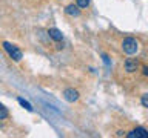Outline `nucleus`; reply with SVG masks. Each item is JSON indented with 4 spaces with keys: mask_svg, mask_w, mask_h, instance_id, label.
I'll use <instances>...</instances> for the list:
<instances>
[{
    "mask_svg": "<svg viewBox=\"0 0 148 138\" xmlns=\"http://www.w3.org/2000/svg\"><path fill=\"white\" fill-rule=\"evenodd\" d=\"M122 51L127 55H134L139 51V41L133 37H127L122 41Z\"/></svg>",
    "mask_w": 148,
    "mask_h": 138,
    "instance_id": "f257e3e1",
    "label": "nucleus"
},
{
    "mask_svg": "<svg viewBox=\"0 0 148 138\" xmlns=\"http://www.w3.org/2000/svg\"><path fill=\"white\" fill-rule=\"evenodd\" d=\"M2 46H3V49L8 52V55L11 57L14 62H20L22 60V57H23V54H22V51L17 48L16 45H11L9 41H3L2 43Z\"/></svg>",
    "mask_w": 148,
    "mask_h": 138,
    "instance_id": "f03ea898",
    "label": "nucleus"
},
{
    "mask_svg": "<svg viewBox=\"0 0 148 138\" xmlns=\"http://www.w3.org/2000/svg\"><path fill=\"white\" fill-rule=\"evenodd\" d=\"M128 138H148V131L145 127H136L127 133Z\"/></svg>",
    "mask_w": 148,
    "mask_h": 138,
    "instance_id": "7ed1b4c3",
    "label": "nucleus"
},
{
    "mask_svg": "<svg viewBox=\"0 0 148 138\" xmlns=\"http://www.w3.org/2000/svg\"><path fill=\"white\" fill-rule=\"evenodd\" d=\"M63 98L69 101V103H74V101L79 100V92L76 89H73V87H68V89L63 91Z\"/></svg>",
    "mask_w": 148,
    "mask_h": 138,
    "instance_id": "20e7f679",
    "label": "nucleus"
},
{
    "mask_svg": "<svg viewBox=\"0 0 148 138\" xmlns=\"http://www.w3.org/2000/svg\"><path fill=\"white\" fill-rule=\"evenodd\" d=\"M123 68L127 72H136L137 68H139V62L136 58H127L123 63Z\"/></svg>",
    "mask_w": 148,
    "mask_h": 138,
    "instance_id": "39448f33",
    "label": "nucleus"
},
{
    "mask_svg": "<svg viewBox=\"0 0 148 138\" xmlns=\"http://www.w3.org/2000/svg\"><path fill=\"white\" fill-rule=\"evenodd\" d=\"M65 12H66L68 16H71V17H77L79 14H80V8H79L77 5L71 3V5H68V6L65 8Z\"/></svg>",
    "mask_w": 148,
    "mask_h": 138,
    "instance_id": "423d86ee",
    "label": "nucleus"
},
{
    "mask_svg": "<svg viewBox=\"0 0 148 138\" xmlns=\"http://www.w3.org/2000/svg\"><path fill=\"white\" fill-rule=\"evenodd\" d=\"M48 34L54 41H62V39H63V34L57 29V28H51V29L48 31Z\"/></svg>",
    "mask_w": 148,
    "mask_h": 138,
    "instance_id": "0eeeda50",
    "label": "nucleus"
},
{
    "mask_svg": "<svg viewBox=\"0 0 148 138\" xmlns=\"http://www.w3.org/2000/svg\"><path fill=\"white\" fill-rule=\"evenodd\" d=\"M17 101L22 104V108H25V109L28 110V112H32V106H31L29 103H28V101H26L25 98H22V97H18V98H17Z\"/></svg>",
    "mask_w": 148,
    "mask_h": 138,
    "instance_id": "6e6552de",
    "label": "nucleus"
},
{
    "mask_svg": "<svg viewBox=\"0 0 148 138\" xmlns=\"http://www.w3.org/2000/svg\"><path fill=\"white\" fill-rule=\"evenodd\" d=\"M8 115H9V112H8V109L5 108V106L0 103V120H5V118H8Z\"/></svg>",
    "mask_w": 148,
    "mask_h": 138,
    "instance_id": "1a4fd4ad",
    "label": "nucleus"
},
{
    "mask_svg": "<svg viewBox=\"0 0 148 138\" xmlns=\"http://www.w3.org/2000/svg\"><path fill=\"white\" fill-rule=\"evenodd\" d=\"M90 2H91V0H76V5H77L80 9H85V8H88Z\"/></svg>",
    "mask_w": 148,
    "mask_h": 138,
    "instance_id": "9d476101",
    "label": "nucleus"
},
{
    "mask_svg": "<svg viewBox=\"0 0 148 138\" xmlns=\"http://www.w3.org/2000/svg\"><path fill=\"white\" fill-rule=\"evenodd\" d=\"M140 103H142V106H143V108H148V94L142 95V98H140Z\"/></svg>",
    "mask_w": 148,
    "mask_h": 138,
    "instance_id": "9b49d317",
    "label": "nucleus"
},
{
    "mask_svg": "<svg viewBox=\"0 0 148 138\" xmlns=\"http://www.w3.org/2000/svg\"><path fill=\"white\" fill-rule=\"evenodd\" d=\"M143 75H145V77H148V66H145V68H143Z\"/></svg>",
    "mask_w": 148,
    "mask_h": 138,
    "instance_id": "f8f14e48",
    "label": "nucleus"
}]
</instances>
